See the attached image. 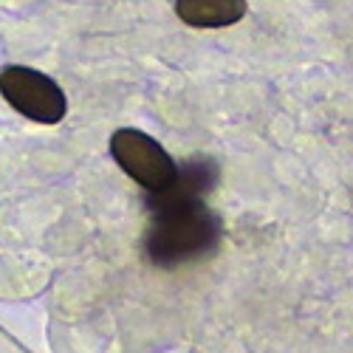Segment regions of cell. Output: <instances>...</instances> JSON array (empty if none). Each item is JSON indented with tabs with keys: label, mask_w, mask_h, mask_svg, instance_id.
Returning <instances> with one entry per match:
<instances>
[{
	"label": "cell",
	"mask_w": 353,
	"mask_h": 353,
	"mask_svg": "<svg viewBox=\"0 0 353 353\" xmlns=\"http://www.w3.org/2000/svg\"><path fill=\"white\" fill-rule=\"evenodd\" d=\"M218 179V164L198 159L190 161L167 192L153 198V221L144 232V257L159 269H179L184 263L210 257L221 238L223 223L203 195Z\"/></svg>",
	"instance_id": "1"
},
{
	"label": "cell",
	"mask_w": 353,
	"mask_h": 353,
	"mask_svg": "<svg viewBox=\"0 0 353 353\" xmlns=\"http://www.w3.org/2000/svg\"><path fill=\"white\" fill-rule=\"evenodd\" d=\"M110 156L141 190L153 195L167 192L179 179V167L164 147L136 128H122L110 136Z\"/></svg>",
	"instance_id": "2"
},
{
	"label": "cell",
	"mask_w": 353,
	"mask_h": 353,
	"mask_svg": "<svg viewBox=\"0 0 353 353\" xmlns=\"http://www.w3.org/2000/svg\"><path fill=\"white\" fill-rule=\"evenodd\" d=\"M0 97H3L17 113L26 119L40 122V125H57L63 122L68 110L63 88L51 77L23 68V65H9L0 71Z\"/></svg>",
	"instance_id": "3"
},
{
	"label": "cell",
	"mask_w": 353,
	"mask_h": 353,
	"mask_svg": "<svg viewBox=\"0 0 353 353\" xmlns=\"http://www.w3.org/2000/svg\"><path fill=\"white\" fill-rule=\"evenodd\" d=\"M246 0H175V14L192 28L234 26L246 14Z\"/></svg>",
	"instance_id": "4"
}]
</instances>
